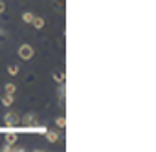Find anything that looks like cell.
I'll list each match as a JSON object with an SVG mask.
<instances>
[{
    "instance_id": "6da1fadb",
    "label": "cell",
    "mask_w": 156,
    "mask_h": 152,
    "mask_svg": "<svg viewBox=\"0 0 156 152\" xmlns=\"http://www.w3.org/2000/svg\"><path fill=\"white\" fill-rule=\"evenodd\" d=\"M33 55H35V50H33L31 44H20L19 46V57L22 60H30Z\"/></svg>"
},
{
    "instance_id": "7a4b0ae2",
    "label": "cell",
    "mask_w": 156,
    "mask_h": 152,
    "mask_svg": "<svg viewBox=\"0 0 156 152\" xmlns=\"http://www.w3.org/2000/svg\"><path fill=\"white\" fill-rule=\"evenodd\" d=\"M20 125H24L26 128H33L35 125H39V121H37V114H33V112H30V114H24L22 117H20Z\"/></svg>"
},
{
    "instance_id": "3957f363",
    "label": "cell",
    "mask_w": 156,
    "mask_h": 152,
    "mask_svg": "<svg viewBox=\"0 0 156 152\" xmlns=\"http://www.w3.org/2000/svg\"><path fill=\"white\" fill-rule=\"evenodd\" d=\"M4 123H6V126H17V125H20V116L17 112H6Z\"/></svg>"
},
{
    "instance_id": "277c9868",
    "label": "cell",
    "mask_w": 156,
    "mask_h": 152,
    "mask_svg": "<svg viewBox=\"0 0 156 152\" xmlns=\"http://www.w3.org/2000/svg\"><path fill=\"white\" fill-rule=\"evenodd\" d=\"M31 24H33V28H35V29H42V28H44V24H46V20H44L42 17H33Z\"/></svg>"
},
{
    "instance_id": "5b68a950",
    "label": "cell",
    "mask_w": 156,
    "mask_h": 152,
    "mask_svg": "<svg viewBox=\"0 0 156 152\" xmlns=\"http://www.w3.org/2000/svg\"><path fill=\"white\" fill-rule=\"evenodd\" d=\"M0 101H2V105H4V106H11V105H13V101H15V97H13L11 94H4Z\"/></svg>"
},
{
    "instance_id": "8992f818",
    "label": "cell",
    "mask_w": 156,
    "mask_h": 152,
    "mask_svg": "<svg viewBox=\"0 0 156 152\" xmlns=\"http://www.w3.org/2000/svg\"><path fill=\"white\" fill-rule=\"evenodd\" d=\"M44 134H46V139H48L50 143H57V141H59V134H57V132H50V130H46Z\"/></svg>"
},
{
    "instance_id": "52a82bcc",
    "label": "cell",
    "mask_w": 156,
    "mask_h": 152,
    "mask_svg": "<svg viewBox=\"0 0 156 152\" xmlns=\"http://www.w3.org/2000/svg\"><path fill=\"white\" fill-rule=\"evenodd\" d=\"M4 139H6V143H9V145H15V143H17V134H15V132H8Z\"/></svg>"
},
{
    "instance_id": "ba28073f",
    "label": "cell",
    "mask_w": 156,
    "mask_h": 152,
    "mask_svg": "<svg viewBox=\"0 0 156 152\" xmlns=\"http://www.w3.org/2000/svg\"><path fill=\"white\" fill-rule=\"evenodd\" d=\"M51 77H53V81H55V83H64V79H66L62 71H55V73L51 75Z\"/></svg>"
},
{
    "instance_id": "9c48e42d",
    "label": "cell",
    "mask_w": 156,
    "mask_h": 152,
    "mask_svg": "<svg viewBox=\"0 0 156 152\" xmlns=\"http://www.w3.org/2000/svg\"><path fill=\"white\" fill-rule=\"evenodd\" d=\"M33 13L31 11H26V13H22V22H26V24H31V20H33Z\"/></svg>"
},
{
    "instance_id": "30bf717a",
    "label": "cell",
    "mask_w": 156,
    "mask_h": 152,
    "mask_svg": "<svg viewBox=\"0 0 156 152\" xmlns=\"http://www.w3.org/2000/svg\"><path fill=\"white\" fill-rule=\"evenodd\" d=\"M4 90H6V94H11V95H15V92H17V86H15L13 83H8V85L4 86Z\"/></svg>"
},
{
    "instance_id": "8fae6325",
    "label": "cell",
    "mask_w": 156,
    "mask_h": 152,
    "mask_svg": "<svg viewBox=\"0 0 156 152\" xmlns=\"http://www.w3.org/2000/svg\"><path fill=\"white\" fill-rule=\"evenodd\" d=\"M55 125H57L59 128H64V126H66V117H64V116L55 117Z\"/></svg>"
},
{
    "instance_id": "7c38bea8",
    "label": "cell",
    "mask_w": 156,
    "mask_h": 152,
    "mask_svg": "<svg viewBox=\"0 0 156 152\" xmlns=\"http://www.w3.org/2000/svg\"><path fill=\"white\" fill-rule=\"evenodd\" d=\"M8 73L15 77V75L19 73V66H17V64H9V66H8Z\"/></svg>"
},
{
    "instance_id": "4fadbf2b",
    "label": "cell",
    "mask_w": 156,
    "mask_h": 152,
    "mask_svg": "<svg viewBox=\"0 0 156 152\" xmlns=\"http://www.w3.org/2000/svg\"><path fill=\"white\" fill-rule=\"evenodd\" d=\"M11 150H15V152H24L26 148H24V147H20V145H11Z\"/></svg>"
},
{
    "instance_id": "5bb4252c",
    "label": "cell",
    "mask_w": 156,
    "mask_h": 152,
    "mask_svg": "<svg viewBox=\"0 0 156 152\" xmlns=\"http://www.w3.org/2000/svg\"><path fill=\"white\" fill-rule=\"evenodd\" d=\"M0 150H2V152H11V145H9V143H4Z\"/></svg>"
},
{
    "instance_id": "9a60e30c",
    "label": "cell",
    "mask_w": 156,
    "mask_h": 152,
    "mask_svg": "<svg viewBox=\"0 0 156 152\" xmlns=\"http://www.w3.org/2000/svg\"><path fill=\"white\" fill-rule=\"evenodd\" d=\"M6 11V2H4V0H0V15H2Z\"/></svg>"
},
{
    "instance_id": "2e32d148",
    "label": "cell",
    "mask_w": 156,
    "mask_h": 152,
    "mask_svg": "<svg viewBox=\"0 0 156 152\" xmlns=\"http://www.w3.org/2000/svg\"><path fill=\"white\" fill-rule=\"evenodd\" d=\"M64 90H66V88H64V86H61V92H59V94H61V103L64 101Z\"/></svg>"
},
{
    "instance_id": "e0dca14e",
    "label": "cell",
    "mask_w": 156,
    "mask_h": 152,
    "mask_svg": "<svg viewBox=\"0 0 156 152\" xmlns=\"http://www.w3.org/2000/svg\"><path fill=\"white\" fill-rule=\"evenodd\" d=\"M53 6H55V8H57V6L62 8V0H53Z\"/></svg>"
}]
</instances>
